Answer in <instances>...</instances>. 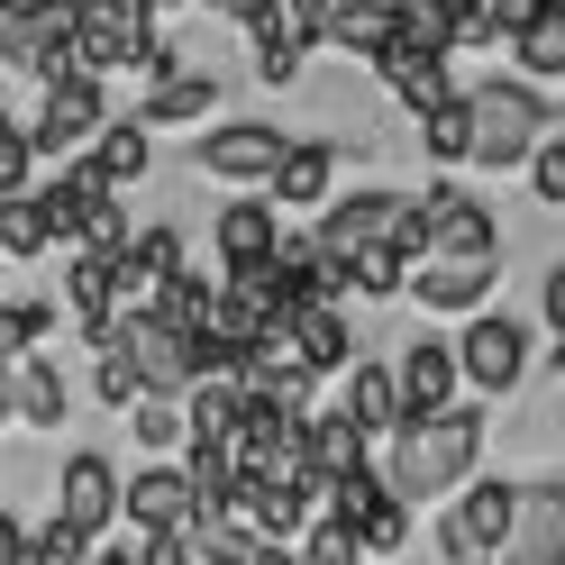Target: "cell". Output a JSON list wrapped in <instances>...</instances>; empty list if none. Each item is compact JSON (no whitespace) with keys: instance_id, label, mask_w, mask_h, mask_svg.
<instances>
[{"instance_id":"1","label":"cell","mask_w":565,"mask_h":565,"mask_svg":"<svg viewBox=\"0 0 565 565\" xmlns=\"http://www.w3.org/2000/svg\"><path fill=\"white\" fill-rule=\"evenodd\" d=\"M483 466V402H456L438 419H411V429L383 438V483L402 502H456Z\"/></svg>"},{"instance_id":"2","label":"cell","mask_w":565,"mask_h":565,"mask_svg":"<svg viewBox=\"0 0 565 565\" xmlns=\"http://www.w3.org/2000/svg\"><path fill=\"white\" fill-rule=\"evenodd\" d=\"M466 119H475V173H520L529 156H539V137L565 128L547 119V100L539 83H520V74H492V83H466Z\"/></svg>"},{"instance_id":"3","label":"cell","mask_w":565,"mask_h":565,"mask_svg":"<svg viewBox=\"0 0 565 565\" xmlns=\"http://www.w3.org/2000/svg\"><path fill=\"white\" fill-rule=\"evenodd\" d=\"M529 356H539V329L511 320V310H475L466 329H456V374H466L475 402H502L529 383Z\"/></svg>"},{"instance_id":"4","label":"cell","mask_w":565,"mask_h":565,"mask_svg":"<svg viewBox=\"0 0 565 565\" xmlns=\"http://www.w3.org/2000/svg\"><path fill=\"white\" fill-rule=\"evenodd\" d=\"M38 119H28V137H38V164H74L100 128H110V83L100 74H55L38 83Z\"/></svg>"},{"instance_id":"5","label":"cell","mask_w":565,"mask_h":565,"mask_svg":"<svg viewBox=\"0 0 565 565\" xmlns=\"http://www.w3.org/2000/svg\"><path fill=\"white\" fill-rule=\"evenodd\" d=\"M511 520H520V483H502V475H475L466 492L447 502V529H438V547H447V565H502V547H511Z\"/></svg>"},{"instance_id":"6","label":"cell","mask_w":565,"mask_h":565,"mask_svg":"<svg viewBox=\"0 0 565 565\" xmlns=\"http://www.w3.org/2000/svg\"><path fill=\"white\" fill-rule=\"evenodd\" d=\"M282 156H292V137H282L274 119H220V128L192 147V164L210 173V183H228V192H265Z\"/></svg>"},{"instance_id":"7","label":"cell","mask_w":565,"mask_h":565,"mask_svg":"<svg viewBox=\"0 0 565 565\" xmlns=\"http://www.w3.org/2000/svg\"><path fill=\"white\" fill-rule=\"evenodd\" d=\"M192 338H201V329H173V320H156V310H119V329H110V347L137 365L147 393H192V383H201Z\"/></svg>"},{"instance_id":"8","label":"cell","mask_w":565,"mask_h":565,"mask_svg":"<svg viewBox=\"0 0 565 565\" xmlns=\"http://www.w3.org/2000/svg\"><path fill=\"white\" fill-rule=\"evenodd\" d=\"M119 520L137 529V539H156V529H192V475H183V456H147L128 483H119Z\"/></svg>"},{"instance_id":"9","label":"cell","mask_w":565,"mask_h":565,"mask_svg":"<svg viewBox=\"0 0 565 565\" xmlns=\"http://www.w3.org/2000/svg\"><path fill=\"white\" fill-rule=\"evenodd\" d=\"M419 220H429V256H502V220L466 183H429L419 192Z\"/></svg>"},{"instance_id":"10","label":"cell","mask_w":565,"mask_h":565,"mask_svg":"<svg viewBox=\"0 0 565 565\" xmlns=\"http://www.w3.org/2000/svg\"><path fill=\"white\" fill-rule=\"evenodd\" d=\"M492 282H502V256H429V265H411V301L438 310V320H475L492 301Z\"/></svg>"},{"instance_id":"11","label":"cell","mask_w":565,"mask_h":565,"mask_svg":"<svg viewBox=\"0 0 565 565\" xmlns=\"http://www.w3.org/2000/svg\"><path fill=\"white\" fill-rule=\"evenodd\" d=\"M393 383H402V429H411V419L456 411V402H466V374H456V338H411V347H402V365H393Z\"/></svg>"},{"instance_id":"12","label":"cell","mask_w":565,"mask_h":565,"mask_svg":"<svg viewBox=\"0 0 565 565\" xmlns=\"http://www.w3.org/2000/svg\"><path fill=\"white\" fill-rule=\"evenodd\" d=\"M119 466L100 447H83V456H64L55 466V520H74V529H92V539H110V520H119Z\"/></svg>"},{"instance_id":"13","label":"cell","mask_w":565,"mask_h":565,"mask_svg":"<svg viewBox=\"0 0 565 565\" xmlns=\"http://www.w3.org/2000/svg\"><path fill=\"white\" fill-rule=\"evenodd\" d=\"M374 83L393 92V100H402L411 119H429V110H447V100L466 92V83L447 74V55H419V46H402V38H393V46L374 55Z\"/></svg>"},{"instance_id":"14","label":"cell","mask_w":565,"mask_h":565,"mask_svg":"<svg viewBox=\"0 0 565 565\" xmlns=\"http://www.w3.org/2000/svg\"><path fill=\"white\" fill-rule=\"evenodd\" d=\"M210 246H220V274L228 265H265L274 246H282V210L265 192H228L220 220H210Z\"/></svg>"},{"instance_id":"15","label":"cell","mask_w":565,"mask_h":565,"mask_svg":"<svg viewBox=\"0 0 565 565\" xmlns=\"http://www.w3.org/2000/svg\"><path fill=\"white\" fill-rule=\"evenodd\" d=\"M265 201L274 210H329L338 201V147H329V137H292V156L274 164Z\"/></svg>"},{"instance_id":"16","label":"cell","mask_w":565,"mask_h":565,"mask_svg":"<svg viewBox=\"0 0 565 565\" xmlns=\"http://www.w3.org/2000/svg\"><path fill=\"white\" fill-rule=\"evenodd\" d=\"M301 456H310V475H320V492H329L338 475H365V466H374V438L329 402V411H310V419H301Z\"/></svg>"},{"instance_id":"17","label":"cell","mask_w":565,"mask_h":565,"mask_svg":"<svg viewBox=\"0 0 565 565\" xmlns=\"http://www.w3.org/2000/svg\"><path fill=\"white\" fill-rule=\"evenodd\" d=\"M220 74H201V64H183V74H164V83H147V100H137V119H147L156 137L164 128H201L210 110H220Z\"/></svg>"},{"instance_id":"18","label":"cell","mask_w":565,"mask_h":565,"mask_svg":"<svg viewBox=\"0 0 565 565\" xmlns=\"http://www.w3.org/2000/svg\"><path fill=\"white\" fill-rule=\"evenodd\" d=\"M282 338H292V356H301L310 374H347V365H356V329H347V310H338V301L292 310V320H282Z\"/></svg>"},{"instance_id":"19","label":"cell","mask_w":565,"mask_h":565,"mask_svg":"<svg viewBox=\"0 0 565 565\" xmlns=\"http://www.w3.org/2000/svg\"><path fill=\"white\" fill-rule=\"evenodd\" d=\"M83 164L100 173V183H110V192H128V183H147V173H156V128L147 119H110V128H100L92 137V147H83Z\"/></svg>"},{"instance_id":"20","label":"cell","mask_w":565,"mask_h":565,"mask_svg":"<svg viewBox=\"0 0 565 565\" xmlns=\"http://www.w3.org/2000/svg\"><path fill=\"white\" fill-rule=\"evenodd\" d=\"M393 210H402V192H338L329 210H320V246L329 256H356V246H374L383 228H393Z\"/></svg>"},{"instance_id":"21","label":"cell","mask_w":565,"mask_h":565,"mask_svg":"<svg viewBox=\"0 0 565 565\" xmlns=\"http://www.w3.org/2000/svg\"><path fill=\"white\" fill-rule=\"evenodd\" d=\"M338 411H347V419H356V429L383 447V438L402 429V383H393V365L356 356V365H347V393H338Z\"/></svg>"},{"instance_id":"22","label":"cell","mask_w":565,"mask_h":565,"mask_svg":"<svg viewBox=\"0 0 565 565\" xmlns=\"http://www.w3.org/2000/svg\"><path fill=\"white\" fill-rule=\"evenodd\" d=\"M502 565H565V492H520Z\"/></svg>"},{"instance_id":"23","label":"cell","mask_w":565,"mask_h":565,"mask_svg":"<svg viewBox=\"0 0 565 565\" xmlns=\"http://www.w3.org/2000/svg\"><path fill=\"white\" fill-rule=\"evenodd\" d=\"M511 74L520 83H565V0H547V10L511 38Z\"/></svg>"},{"instance_id":"24","label":"cell","mask_w":565,"mask_h":565,"mask_svg":"<svg viewBox=\"0 0 565 565\" xmlns=\"http://www.w3.org/2000/svg\"><path fill=\"white\" fill-rule=\"evenodd\" d=\"M320 46H338V55L374 64L383 46H393V0H338V10H329V38H320Z\"/></svg>"},{"instance_id":"25","label":"cell","mask_w":565,"mask_h":565,"mask_svg":"<svg viewBox=\"0 0 565 565\" xmlns=\"http://www.w3.org/2000/svg\"><path fill=\"white\" fill-rule=\"evenodd\" d=\"M10 402H19L28 429H64V411H74V393H64V374L46 356H19L10 365Z\"/></svg>"},{"instance_id":"26","label":"cell","mask_w":565,"mask_h":565,"mask_svg":"<svg viewBox=\"0 0 565 565\" xmlns=\"http://www.w3.org/2000/svg\"><path fill=\"white\" fill-rule=\"evenodd\" d=\"M46 55H55V38H46L38 0H0V64L38 83V74H46Z\"/></svg>"},{"instance_id":"27","label":"cell","mask_w":565,"mask_h":565,"mask_svg":"<svg viewBox=\"0 0 565 565\" xmlns=\"http://www.w3.org/2000/svg\"><path fill=\"white\" fill-rule=\"evenodd\" d=\"M237 411H246V383H228V374H201L192 393H183L192 438H237Z\"/></svg>"},{"instance_id":"28","label":"cell","mask_w":565,"mask_h":565,"mask_svg":"<svg viewBox=\"0 0 565 565\" xmlns=\"http://www.w3.org/2000/svg\"><path fill=\"white\" fill-rule=\"evenodd\" d=\"M147 310H156V320H173V329H210V310H220V282L183 265V274H164V282H156V301H147Z\"/></svg>"},{"instance_id":"29","label":"cell","mask_w":565,"mask_h":565,"mask_svg":"<svg viewBox=\"0 0 565 565\" xmlns=\"http://www.w3.org/2000/svg\"><path fill=\"white\" fill-rule=\"evenodd\" d=\"M347 292L356 301H402L411 292V256H393V246H356V256H347Z\"/></svg>"},{"instance_id":"30","label":"cell","mask_w":565,"mask_h":565,"mask_svg":"<svg viewBox=\"0 0 565 565\" xmlns=\"http://www.w3.org/2000/svg\"><path fill=\"white\" fill-rule=\"evenodd\" d=\"M128 429H137V447L147 456H183L192 447V419H183V393H147L128 411Z\"/></svg>"},{"instance_id":"31","label":"cell","mask_w":565,"mask_h":565,"mask_svg":"<svg viewBox=\"0 0 565 565\" xmlns=\"http://www.w3.org/2000/svg\"><path fill=\"white\" fill-rule=\"evenodd\" d=\"M419 156H429L438 173H456V164L475 156V119H466V92H456L447 110H429V119H419Z\"/></svg>"},{"instance_id":"32","label":"cell","mask_w":565,"mask_h":565,"mask_svg":"<svg viewBox=\"0 0 565 565\" xmlns=\"http://www.w3.org/2000/svg\"><path fill=\"white\" fill-rule=\"evenodd\" d=\"M393 38L419 55H456V10L447 0H393Z\"/></svg>"},{"instance_id":"33","label":"cell","mask_w":565,"mask_h":565,"mask_svg":"<svg viewBox=\"0 0 565 565\" xmlns=\"http://www.w3.org/2000/svg\"><path fill=\"white\" fill-rule=\"evenodd\" d=\"M46 338H55V301H0V365L38 356Z\"/></svg>"},{"instance_id":"34","label":"cell","mask_w":565,"mask_h":565,"mask_svg":"<svg viewBox=\"0 0 565 565\" xmlns=\"http://www.w3.org/2000/svg\"><path fill=\"white\" fill-rule=\"evenodd\" d=\"M246 46H256V83H265V92H292L301 64H310V46L292 38V28H265V38H246Z\"/></svg>"},{"instance_id":"35","label":"cell","mask_w":565,"mask_h":565,"mask_svg":"<svg viewBox=\"0 0 565 565\" xmlns=\"http://www.w3.org/2000/svg\"><path fill=\"white\" fill-rule=\"evenodd\" d=\"M256 529H246V520H192V556L201 565H256Z\"/></svg>"},{"instance_id":"36","label":"cell","mask_w":565,"mask_h":565,"mask_svg":"<svg viewBox=\"0 0 565 565\" xmlns=\"http://www.w3.org/2000/svg\"><path fill=\"white\" fill-rule=\"evenodd\" d=\"M356 547H365V565H383V556H402V547H411V502H402V492H383V502L365 511Z\"/></svg>"},{"instance_id":"37","label":"cell","mask_w":565,"mask_h":565,"mask_svg":"<svg viewBox=\"0 0 565 565\" xmlns=\"http://www.w3.org/2000/svg\"><path fill=\"white\" fill-rule=\"evenodd\" d=\"M92 402L100 411H137L147 402V383H137V365L119 356V347H92Z\"/></svg>"},{"instance_id":"38","label":"cell","mask_w":565,"mask_h":565,"mask_svg":"<svg viewBox=\"0 0 565 565\" xmlns=\"http://www.w3.org/2000/svg\"><path fill=\"white\" fill-rule=\"evenodd\" d=\"M0 256H10V265L55 256V237H46V220H38V201H10V210H0Z\"/></svg>"},{"instance_id":"39","label":"cell","mask_w":565,"mask_h":565,"mask_svg":"<svg viewBox=\"0 0 565 565\" xmlns=\"http://www.w3.org/2000/svg\"><path fill=\"white\" fill-rule=\"evenodd\" d=\"M520 173H529V201H539V210H565V128H547L539 156H529Z\"/></svg>"},{"instance_id":"40","label":"cell","mask_w":565,"mask_h":565,"mask_svg":"<svg viewBox=\"0 0 565 565\" xmlns=\"http://www.w3.org/2000/svg\"><path fill=\"white\" fill-rule=\"evenodd\" d=\"M301 565H365V547H356V529H347V520H310L301 529Z\"/></svg>"},{"instance_id":"41","label":"cell","mask_w":565,"mask_h":565,"mask_svg":"<svg viewBox=\"0 0 565 565\" xmlns=\"http://www.w3.org/2000/svg\"><path fill=\"white\" fill-rule=\"evenodd\" d=\"M28 539H38L46 565H100V539H92V529H74V520H46V529H28Z\"/></svg>"},{"instance_id":"42","label":"cell","mask_w":565,"mask_h":565,"mask_svg":"<svg viewBox=\"0 0 565 565\" xmlns=\"http://www.w3.org/2000/svg\"><path fill=\"white\" fill-rule=\"evenodd\" d=\"M128 237H137V220H128V210H119V192H110V201H100L92 220H83V246H92V256H119Z\"/></svg>"},{"instance_id":"43","label":"cell","mask_w":565,"mask_h":565,"mask_svg":"<svg viewBox=\"0 0 565 565\" xmlns=\"http://www.w3.org/2000/svg\"><path fill=\"white\" fill-rule=\"evenodd\" d=\"M137 565H201L192 556V529H156V539H137Z\"/></svg>"},{"instance_id":"44","label":"cell","mask_w":565,"mask_h":565,"mask_svg":"<svg viewBox=\"0 0 565 565\" xmlns=\"http://www.w3.org/2000/svg\"><path fill=\"white\" fill-rule=\"evenodd\" d=\"M539 320L565 338V265H547V282H539Z\"/></svg>"},{"instance_id":"45","label":"cell","mask_w":565,"mask_h":565,"mask_svg":"<svg viewBox=\"0 0 565 565\" xmlns=\"http://www.w3.org/2000/svg\"><path fill=\"white\" fill-rule=\"evenodd\" d=\"M10 147H28V119H10V100H0V156Z\"/></svg>"},{"instance_id":"46","label":"cell","mask_w":565,"mask_h":565,"mask_svg":"<svg viewBox=\"0 0 565 565\" xmlns=\"http://www.w3.org/2000/svg\"><path fill=\"white\" fill-rule=\"evenodd\" d=\"M256 565H301V547H282V539H265V547H256Z\"/></svg>"},{"instance_id":"47","label":"cell","mask_w":565,"mask_h":565,"mask_svg":"<svg viewBox=\"0 0 565 565\" xmlns=\"http://www.w3.org/2000/svg\"><path fill=\"white\" fill-rule=\"evenodd\" d=\"M10 419H19V402H10V365H0V429H10Z\"/></svg>"},{"instance_id":"48","label":"cell","mask_w":565,"mask_h":565,"mask_svg":"<svg viewBox=\"0 0 565 565\" xmlns=\"http://www.w3.org/2000/svg\"><path fill=\"white\" fill-rule=\"evenodd\" d=\"M192 10H220V19H237V10H246V0H192Z\"/></svg>"},{"instance_id":"49","label":"cell","mask_w":565,"mask_h":565,"mask_svg":"<svg viewBox=\"0 0 565 565\" xmlns=\"http://www.w3.org/2000/svg\"><path fill=\"white\" fill-rule=\"evenodd\" d=\"M173 10H192V0H147V19H173Z\"/></svg>"},{"instance_id":"50","label":"cell","mask_w":565,"mask_h":565,"mask_svg":"<svg viewBox=\"0 0 565 565\" xmlns=\"http://www.w3.org/2000/svg\"><path fill=\"white\" fill-rule=\"evenodd\" d=\"M547 365H556V374H565V338H556V356H547Z\"/></svg>"},{"instance_id":"51","label":"cell","mask_w":565,"mask_h":565,"mask_svg":"<svg viewBox=\"0 0 565 565\" xmlns=\"http://www.w3.org/2000/svg\"><path fill=\"white\" fill-rule=\"evenodd\" d=\"M0 210H10V201H0Z\"/></svg>"},{"instance_id":"52","label":"cell","mask_w":565,"mask_h":565,"mask_svg":"<svg viewBox=\"0 0 565 565\" xmlns=\"http://www.w3.org/2000/svg\"><path fill=\"white\" fill-rule=\"evenodd\" d=\"M483 565H492V556H483Z\"/></svg>"}]
</instances>
